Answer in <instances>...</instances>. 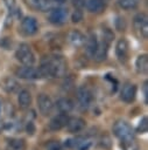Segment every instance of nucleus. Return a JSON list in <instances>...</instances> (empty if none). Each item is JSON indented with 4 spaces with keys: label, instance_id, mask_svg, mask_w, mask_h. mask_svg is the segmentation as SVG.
<instances>
[{
    "label": "nucleus",
    "instance_id": "nucleus-1",
    "mask_svg": "<svg viewBox=\"0 0 148 150\" xmlns=\"http://www.w3.org/2000/svg\"><path fill=\"white\" fill-rule=\"evenodd\" d=\"M66 67V61L62 56H50L42 60L38 70L41 77H62Z\"/></svg>",
    "mask_w": 148,
    "mask_h": 150
},
{
    "label": "nucleus",
    "instance_id": "nucleus-2",
    "mask_svg": "<svg viewBox=\"0 0 148 150\" xmlns=\"http://www.w3.org/2000/svg\"><path fill=\"white\" fill-rule=\"evenodd\" d=\"M16 60L23 66H33L35 63V55L27 43H21L15 52Z\"/></svg>",
    "mask_w": 148,
    "mask_h": 150
},
{
    "label": "nucleus",
    "instance_id": "nucleus-3",
    "mask_svg": "<svg viewBox=\"0 0 148 150\" xmlns=\"http://www.w3.org/2000/svg\"><path fill=\"white\" fill-rule=\"evenodd\" d=\"M113 134L120 139H127L129 137H133L134 136V132H133V129L132 127L125 122V121H117L114 124H113Z\"/></svg>",
    "mask_w": 148,
    "mask_h": 150
},
{
    "label": "nucleus",
    "instance_id": "nucleus-4",
    "mask_svg": "<svg viewBox=\"0 0 148 150\" xmlns=\"http://www.w3.org/2000/svg\"><path fill=\"white\" fill-rule=\"evenodd\" d=\"M50 23L55 26H62L68 20V11L63 7H54L49 9V16H48Z\"/></svg>",
    "mask_w": 148,
    "mask_h": 150
},
{
    "label": "nucleus",
    "instance_id": "nucleus-5",
    "mask_svg": "<svg viewBox=\"0 0 148 150\" xmlns=\"http://www.w3.org/2000/svg\"><path fill=\"white\" fill-rule=\"evenodd\" d=\"M77 101L82 110H87L93 102V95L91 90L86 87H80L77 90Z\"/></svg>",
    "mask_w": 148,
    "mask_h": 150
},
{
    "label": "nucleus",
    "instance_id": "nucleus-6",
    "mask_svg": "<svg viewBox=\"0 0 148 150\" xmlns=\"http://www.w3.org/2000/svg\"><path fill=\"white\" fill-rule=\"evenodd\" d=\"M20 30L26 36H33L38 32V23L37 20L33 16H26L22 19L20 25Z\"/></svg>",
    "mask_w": 148,
    "mask_h": 150
},
{
    "label": "nucleus",
    "instance_id": "nucleus-7",
    "mask_svg": "<svg viewBox=\"0 0 148 150\" xmlns=\"http://www.w3.org/2000/svg\"><path fill=\"white\" fill-rule=\"evenodd\" d=\"M147 20H148L147 15L145 13L136 14L133 20L134 28L139 33L140 38H142V39H147V36H148V21Z\"/></svg>",
    "mask_w": 148,
    "mask_h": 150
},
{
    "label": "nucleus",
    "instance_id": "nucleus-8",
    "mask_svg": "<svg viewBox=\"0 0 148 150\" xmlns=\"http://www.w3.org/2000/svg\"><path fill=\"white\" fill-rule=\"evenodd\" d=\"M15 75L23 80H37L41 79V74L38 68H35L33 66H23L19 67L15 70Z\"/></svg>",
    "mask_w": 148,
    "mask_h": 150
},
{
    "label": "nucleus",
    "instance_id": "nucleus-9",
    "mask_svg": "<svg viewBox=\"0 0 148 150\" xmlns=\"http://www.w3.org/2000/svg\"><path fill=\"white\" fill-rule=\"evenodd\" d=\"M128 54H129V45H128V41L125 38L119 39L118 42H117V45H115V55H117V59L121 63H125L128 60Z\"/></svg>",
    "mask_w": 148,
    "mask_h": 150
},
{
    "label": "nucleus",
    "instance_id": "nucleus-10",
    "mask_svg": "<svg viewBox=\"0 0 148 150\" xmlns=\"http://www.w3.org/2000/svg\"><path fill=\"white\" fill-rule=\"evenodd\" d=\"M37 107L43 116H48L54 109V102L47 94H40L37 97Z\"/></svg>",
    "mask_w": 148,
    "mask_h": 150
},
{
    "label": "nucleus",
    "instance_id": "nucleus-11",
    "mask_svg": "<svg viewBox=\"0 0 148 150\" xmlns=\"http://www.w3.org/2000/svg\"><path fill=\"white\" fill-rule=\"evenodd\" d=\"M136 96V86L133 83H126L120 93V98L126 103H132Z\"/></svg>",
    "mask_w": 148,
    "mask_h": 150
},
{
    "label": "nucleus",
    "instance_id": "nucleus-12",
    "mask_svg": "<svg viewBox=\"0 0 148 150\" xmlns=\"http://www.w3.org/2000/svg\"><path fill=\"white\" fill-rule=\"evenodd\" d=\"M66 129L69 130V132H79L82 130H84V128L86 127V122L85 120L80 118V117H69L68 122H66Z\"/></svg>",
    "mask_w": 148,
    "mask_h": 150
},
{
    "label": "nucleus",
    "instance_id": "nucleus-13",
    "mask_svg": "<svg viewBox=\"0 0 148 150\" xmlns=\"http://www.w3.org/2000/svg\"><path fill=\"white\" fill-rule=\"evenodd\" d=\"M68 118H69V116H68L66 114L59 112L58 115L54 116V117L50 120V122H49V129L52 130V131H57V130L63 129V128L66 125Z\"/></svg>",
    "mask_w": 148,
    "mask_h": 150
},
{
    "label": "nucleus",
    "instance_id": "nucleus-14",
    "mask_svg": "<svg viewBox=\"0 0 148 150\" xmlns=\"http://www.w3.org/2000/svg\"><path fill=\"white\" fill-rule=\"evenodd\" d=\"M87 11L92 14H100L106 8V0H86Z\"/></svg>",
    "mask_w": 148,
    "mask_h": 150
},
{
    "label": "nucleus",
    "instance_id": "nucleus-15",
    "mask_svg": "<svg viewBox=\"0 0 148 150\" xmlns=\"http://www.w3.org/2000/svg\"><path fill=\"white\" fill-rule=\"evenodd\" d=\"M108 47H110V43L105 42V41H100L98 42V47L96 49V53L93 55V59L97 61V62H103L106 60L107 57V54H108Z\"/></svg>",
    "mask_w": 148,
    "mask_h": 150
},
{
    "label": "nucleus",
    "instance_id": "nucleus-16",
    "mask_svg": "<svg viewBox=\"0 0 148 150\" xmlns=\"http://www.w3.org/2000/svg\"><path fill=\"white\" fill-rule=\"evenodd\" d=\"M98 39H97V35L91 33L87 38H85V50H86V54L90 56V57H93L94 53H96V49L98 47Z\"/></svg>",
    "mask_w": 148,
    "mask_h": 150
},
{
    "label": "nucleus",
    "instance_id": "nucleus-17",
    "mask_svg": "<svg viewBox=\"0 0 148 150\" xmlns=\"http://www.w3.org/2000/svg\"><path fill=\"white\" fill-rule=\"evenodd\" d=\"M68 41H69V43H70L71 46H73V47H80V46H83L84 42H85V36H84V34H83L82 32H79V30H77V29H73V30H71V32L69 33V35H68Z\"/></svg>",
    "mask_w": 148,
    "mask_h": 150
},
{
    "label": "nucleus",
    "instance_id": "nucleus-18",
    "mask_svg": "<svg viewBox=\"0 0 148 150\" xmlns=\"http://www.w3.org/2000/svg\"><path fill=\"white\" fill-rule=\"evenodd\" d=\"M1 87H2V89H3L6 93H8V94H14V93H16V91L19 90L20 84H19V82H17L15 79L8 76V77H5V79L2 80Z\"/></svg>",
    "mask_w": 148,
    "mask_h": 150
},
{
    "label": "nucleus",
    "instance_id": "nucleus-19",
    "mask_svg": "<svg viewBox=\"0 0 148 150\" xmlns=\"http://www.w3.org/2000/svg\"><path fill=\"white\" fill-rule=\"evenodd\" d=\"M56 108L62 114H68L73 109V102L68 97H61L56 102Z\"/></svg>",
    "mask_w": 148,
    "mask_h": 150
},
{
    "label": "nucleus",
    "instance_id": "nucleus-20",
    "mask_svg": "<svg viewBox=\"0 0 148 150\" xmlns=\"http://www.w3.org/2000/svg\"><path fill=\"white\" fill-rule=\"evenodd\" d=\"M92 145V142L86 138V137H82V136H77L75 138H72V149H77V150H89Z\"/></svg>",
    "mask_w": 148,
    "mask_h": 150
},
{
    "label": "nucleus",
    "instance_id": "nucleus-21",
    "mask_svg": "<svg viewBox=\"0 0 148 150\" xmlns=\"http://www.w3.org/2000/svg\"><path fill=\"white\" fill-rule=\"evenodd\" d=\"M28 5L40 12H48L51 8V1L50 0H28Z\"/></svg>",
    "mask_w": 148,
    "mask_h": 150
},
{
    "label": "nucleus",
    "instance_id": "nucleus-22",
    "mask_svg": "<svg viewBox=\"0 0 148 150\" xmlns=\"http://www.w3.org/2000/svg\"><path fill=\"white\" fill-rule=\"evenodd\" d=\"M135 70L139 74H147V71H148V56L146 54H141L136 57Z\"/></svg>",
    "mask_w": 148,
    "mask_h": 150
},
{
    "label": "nucleus",
    "instance_id": "nucleus-23",
    "mask_svg": "<svg viewBox=\"0 0 148 150\" xmlns=\"http://www.w3.org/2000/svg\"><path fill=\"white\" fill-rule=\"evenodd\" d=\"M17 102H19L20 108H22V109L29 108L31 104V94L26 89L21 90L19 93V96H17Z\"/></svg>",
    "mask_w": 148,
    "mask_h": 150
},
{
    "label": "nucleus",
    "instance_id": "nucleus-24",
    "mask_svg": "<svg viewBox=\"0 0 148 150\" xmlns=\"http://www.w3.org/2000/svg\"><path fill=\"white\" fill-rule=\"evenodd\" d=\"M26 142L22 138H10L7 141L6 150H26Z\"/></svg>",
    "mask_w": 148,
    "mask_h": 150
},
{
    "label": "nucleus",
    "instance_id": "nucleus-25",
    "mask_svg": "<svg viewBox=\"0 0 148 150\" xmlns=\"http://www.w3.org/2000/svg\"><path fill=\"white\" fill-rule=\"evenodd\" d=\"M2 1H3L5 6L7 7V9L9 11V14L12 16H15V18L21 16V8L17 6L15 0H2Z\"/></svg>",
    "mask_w": 148,
    "mask_h": 150
},
{
    "label": "nucleus",
    "instance_id": "nucleus-26",
    "mask_svg": "<svg viewBox=\"0 0 148 150\" xmlns=\"http://www.w3.org/2000/svg\"><path fill=\"white\" fill-rule=\"evenodd\" d=\"M121 146L124 150H139L140 146H139V143L138 141L135 139V137H129L127 139H122L121 141Z\"/></svg>",
    "mask_w": 148,
    "mask_h": 150
},
{
    "label": "nucleus",
    "instance_id": "nucleus-27",
    "mask_svg": "<svg viewBox=\"0 0 148 150\" xmlns=\"http://www.w3.org/2000/svg\"><path fill=\"white\" fill-rule=\"evenodd\" d=\"M140 0H118V5L120 6V8L122 9H134L138 5H139Z\"/></svg>",
    "mask_w": 148,
    "mask_h": 150
},
{
    "label": "nucleus",
    "instance_id": "nucleus-28",
    "mask_svg": "<svg viewBox=\"0 0 148 150\" xmlns=\"http://www.w3.org/2000/svg\"><path fill=\"white\" fill-rule=\"evenodd\" d=\"M147 131H148V120H147L146 116H143L140 120V122H139V124L136 127V132H139V134H146Z\"/></svg>",
    "mask_w": 148,
    "mask_h": 150
},
{
    "label": "nucleus",
    "instance_id": "nucleus-29",
    "mask_svg": "<svg viewBox=\"0 0 148 150\" xmlns=\"http://www.w3.org/2000/svg\"><path fill=\"white\" fill-rule=\"evenodd\" d=\"M113 39H114L113 32L110 28H104L103 29V41H105V42H107V43L111 45V42H112Z\"/></svg>",
    "mask_w": 148,
    "mask_h": 150
},
{
    "label": "nucleus",
    "instance_id": "nucleus-30",
    "mask_svg": "<svg viewBox=\"0 0 148 150\" xmlns=\"http://www.w3.org/2000/svg\"><path fill=\"white\" fill-rule=\"evenodd\" d=\"M99 146L104 148V149H110L111 145H112V142H111V138L107 136V135H103L100 138H99Z\"/></svg>",
    "mask_w": 148,
    "mask_h": 150
},
{
    "label": "nucleus",
    "instance_id": "nucleus-31",
    "mask_svg": "<svg viewBox=\"0 0 148 150\" xmlns=\"http://www.w3.org/2000/svg\"><path fill=\"white\" fill-rule=\"evenodd\" d=\"M47 150H65L64 145L57 141H50L48 144H47Z\"/></svg>",
    "mask_w": 148,
    "mask_h": 150
},
{
    "label": "nucleus",
    "instance_id": "nucleus-32",
    "mask_svg": "<svg viewBox=\"0 0 148 150\" xmlns=\"http://www.w3.org/2000/svg\"><path fill=\"white\" fill-rule=\"evenodd\" d=\"M82 20H83V12L80 8H76L71 14V21L73 23H77V22H80Z\"/></svg>",
    "mask_w": 148,
    "mask_h": 150
},
{
    "label": "nucleus",
    "instance_id": "nucleus-33",
    "mask_svg": "<svg viewBox=\"0 0 148 150\" xmlns=\"http://www.w3.org/2000/svg\"><path fill=\"white\" fill-rule=\"evenodd\" d=\"M35 131H36V127H35L34 122H33V121H28L27 124H26V132H27L29 136H33V135L35 134Z\"/></svg>",
    "mask_w": 148,
    "mask_h": 150
},
{
    "label": "nucleus",
    "instance_id": "nucleus-34",
    "mask_svg": "<svg viewBox=\"0 0 148 150\" xmlns=\"http://www.w3.org/2000/svg\"><path fill=\"white\" fill-rule=\"evenodd\" d=\"M115 27L118 30H125L126 28V21L124 18H118L115 20Z\"/></svg>",
    "mask_w": 148,
    "mask_h": 150
},
{
    "label": "nucleus",
    "instance_id": "nucleus-35",
    "mask_svg": "<svg viewBox=\"0 0 148 150\" xmlns=\"http://www.w3.org/2000/svg\"><path fill=\"white\" fill-rule=\"evenodd\" d=\"M0 45L5 49H10V47H12V40L9 38H3V39L0 40Z\"/></svg>",
    "mask_w": 148,
    "mask_h": 150
},
{
    "label": "nucleus",
    "instance_id": "nucleus-36",
    "mask_svg": "<svg viewBox=\"0 0 148 150\" xmlns=\"http://www.w3.org/2000/svg\"><path fill=\"white\" fill-rule=\"evenodd\" d=\"M70 1L76 8H83L86 4V0H70Z\"/></svg>",
    "mask_w": 148,
    "mask_h": 150
},
{
    "label": "nucleus",
    "instance_id": "nucleus-37",
    "mask_svg": "<svg viewBox=\"0 0 148 150\" xmlns=\"http://www.w3.org/2000/svg\"><path fill=\"white\" fill-rule=\"evenodd\" d=\"M142 90H143V96H145V102L146 104H148V82L146 81L142 86Z\"/></svg>",
    "mask_w": 148,
    "mask_h": 150
},
{
    "label": "nucleus",
    "instance_id": "nucleus-38",
    "mask_svg": "<svg viewBox=\"0 0 148 150\" xmlns=\"http://www.w3.org/2000/svg\"><path fill=\"white\" fill-rule=\"evenodd\" d=\"M51 1H54V2H56V4H64L66 0H51Z\"/></svg>",
    "mask_w": 148,
    "mask_h": 150
},
{
    "label": "nucleus",
    "instance_id": "nucleus-39",
    "mask_svg": "<svg viewBox=\"0 0 148 150\" xmlns=\"http://www.w3.org/2000/svg\"><path fill=\"white\" fill-rule=\"evenodd\" d=\"M2 130H3V123H1V122H0V132H1Z\"/></svg>",
    "mask_w": 148,
    "mask_h": 150
},
{
    "label": "nucleus",
    "instance_id": "nucleus-40",
    "mask_svg": "<svg viewBox=\"0 0 148 150\" xmlns=\"http://www.w3.org/2000/svg\"><path fill=\"white\" fill-rule=\"evenodd\" d=\"M0 114H1V103H0Z\"/></svg>",
    "mask_w": 148,
    "mask_h": 150
}]
</instances>
